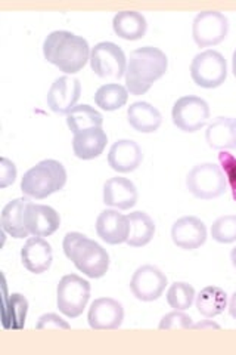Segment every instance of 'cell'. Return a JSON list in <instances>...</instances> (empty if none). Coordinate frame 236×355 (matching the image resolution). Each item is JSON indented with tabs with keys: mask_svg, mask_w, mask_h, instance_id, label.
I'll return each mask as SVG.
<instances>
[{
	"mask_svg": "<svg viewBox=\"0 0 236 355\" xmlns=\"http://www.w3.org/2000/svg\"><path fill=\"white\" fill-rule=\"evenodd\" d=\"M112 28L116 35L126 40H139L146 35L148 22L138 10H121L112 18Z\"/></svg>",
	"mask_w": 236,
	"mask_h": 355,
	"instance_id": "obj_23",
	"label": "cell"
},
{
	"mask_svg": "<svg viewBox=\"0 0 236 355\" xmlns=\"http://www.w3.org/2000/svg\"><path fill=\"white\" fill-rule=\"evenodd\" d=\"M129 239L130 248H143L149 244L155 236V222L145 212H133L129 216Z\"/></svg>",
	"mask_w": 236,
	"mask_h": 355,
	"instance_id": "obj_24",
	"label": "cell"
},
{
	"mask_svg": "<svg viewBox=\"0 0 236 355\" xmlns=\"http://www.w3.org/2000/svg\"><path fill=\"white\" fill-rule=\"evenodd\" d=\"M211 237L220 244H230L236 241V216L226 215L219 218L211 227Z\"/></svg>",
	"mask_w": 236,
	"mask_h": 355,
	"instance_id": "obj_31",
	"label": "cell"
},
{
	"mask_svg": "<svg viewBox=\"0 0 236 355\" xmlns=\"http://www.w3.org/2000/svg\"><path fill=\"white\" fill-rule=\"evenodd\" d=\"M129 101L127 87L118 83H108L100 86L95 94V103L105 111H116L125 107Z\"/></svg>",
	"mask_w": 236,
	"mask_h": 355,
	"instance_id": "obj_28",
	"label": "cell"
},
{
	"mask_svg": "<svg viewBox=\"0 0 236 355\" xmlns=\"http://www.w3.org/2000/svg\"><path fill=\"white\" fill-rule=\"evenodd\" d=\"M167 287V277L152 265H143L133 274L130 291L142 302H154L160 299Z\"/></svg>",
	"mask_w": 236,
	"mask_h": 355,
	"instance_id": "obj_11",
	"label": "cell"
},
{
	"mask_svg": "<svg viewBox=\"0 0 236 355\" xmlns=\"http://www.w3.org/2000/svg\"><path fill=\"white\" fill-rule=\"evenodd\" d=\"M26 227L30 236L49 237L60 230L61 216L51 206L30 202L26 209Z\"/></svg>",
	"mask_w": 236,
	"mask_h": 355,
	"instance_id": "obj_15",
	"label": "cell"
},
{
	"mask_svg": "<svg viewBox=\"0 0 236 355\" xmlns=\"http://www.w3.org/2000/svg\"><path fill=\"white\" fill-rule=\"evenodd\" d=\"M129 230V218L117 210H104L96 219L98 237L111 246L127 243Z\"/></svg>",
	"mask_w": 236,
	"mask_h": 355,
	"instance_id": "obj_17",
	"label": "cell"
},
{
	"mask_svg": "<svg viewBox=\"0 0 236 355\" xmlns=\"http://www.w3.org/2000/svg\"><path fill=\"white\" fill-rule=\"evenodd\" d=\"M167 55L154 46H143L130 53L126 71V87L134 95H145L167 73Z\"/></svg>",
	"mask_w": 236,
	"mask_h": 355,
	"instance_id": "obj_2",
	"label": "cell"
},
{
	"mask_svg": "<svg viewBox=\"0 0 236 355\" xmlns=\"http://www.w3.org/2000/svg\"><path fill=\"white\" fill-rule=\"evenodd\" d=\"M206 141L210 148L226 151L233 147V135H232V119L230 117H219L216 121L207 128Z\"/></svg>",
	"mask_w": 236,
	"mask_h": 355,
	"instance_id": "obj_27",
	"label": "cell"
},
{
	"mask_svg": "<svg viewBox=\"0 0 236 355\" xmlns=\"http://www.w3.org/2000/svg\"><path fill=\"white\" fill-rule=\"evenodd\" d=\"M91 48L84 37L71 31H52L43 42L44 60L66 74H75L91 61Z\"/></svg>",
	"mask_w": 236,
	"mask_h": 355,
	"instance_id": "obj_1",
	"label": "cell"
},
{
	"mask_svg": "<svg viewBox=\"0 0 236 355\" xmlns=\"http://www.w3.org/2000/svg\"><path fill=\"white\" fill-rule=\"evenodd\" d=\"M66 184V171L62 163L56 160H43L24 175L21 181V191L28 198L44 200L61 191Z\"/></svg>",
	"mask_w": 236,
	"mask_h": 355,
	"instance_id": "obj_4",
	"label": "cell"
},
{
	"mask_svg": "<svg viewBox=\"0 0 236 355\" xmlns=\"http://www.w3.org/2000/svg\"><path fill=\"white\" fill-rule=\"evenodd\" d=\"M230 261H232V265H233V268L236 270V248L232 250V253H230Z\"/></svg>",
	"mask_w": 236,
	"mask_h": 355,
	"instance_id": "obj_40",
	"label": "cell"
},
{
	"mask_svg": "<svg viewBox=\"0 0 236 355\" xmlns=\"http://www.w3.org/2000/svg\"><path fill=\"white\" fill-rule=\"evenodd\" d=\"M229 19L219 10H202L192 22V37L199 48L216 46L228 36Z\"/></svg>",
	"mask_w": 236,
	"mask_h": 355,
	"instance_id": "obj_10",
	"label": "cell"
},
{
	"mask_svg": "<svg viewBox=\"0 0 236 355\" xmlns=\"http://www.w3.org/2000/svg\"><path fill=\"white\" fill-rule=\"evenodd\" d=\"M198 313L206 318H215L228 308V295L220 287L210 286L202 288L197 297Z\"/></svg>",
	"mask_w": 236,
	"mask_h": 355,
	"instance_id": "obj_25",
	"label": "cell"
},
{
	"mask_svg": "<svg viewBox=\"0 0 236 355\" xmlns=\"http://www.w3.org/2000/svg\"><path fill=\"white\" fill-rule=\"evenodd\" d=\"M37 330H70V324L56 314L43 315L36 326Z\"/></svg>",
	"mask_w": 236,
	"mask_h": 355,
	"instance_id": "obj_35",
	"label": "cell"
},
{
	"mask_svg": "<svg viewBox=\"0 0 236 355\" xmlns=\"http://www.w3.org/2000/svg\"><path fill=\"white\" fill-rule=\"evenodd\" d=\"M28 313V302L24 296L18 293L5 297L3 304V323L6 324L10 320L9 329L22 330L26 326V318Z\"/></svg>",
	"mask_w": 236,
	"mask_h": 355,
	"instance_id": "obj_29",
	"label": "cell"
},
{
	"mask_svg": "<svg viewBox=\"0 0 236 355\" xmlns=\"http://www.w3.org/2000/svg\"><path fill=\"white\" fill-rule=\"evenodd\" d=\"M229 314L232 318L236 320V292L233 293V296L230 297V302H229Z\"/></svg>",
	"mask_w": 236,
	"mask_h": 355,
	"instance_id": "obj_37",
	"label": "cell"
},
{
	"mask_svg": "<svg viewBox=\"0 0 236 355\" xmlns=\"http://www.w3.org/2000/svg\"><path fill=\"white\" fill-rule=\"evenodd\" d=\"M232 135H233V147L236 148V119H232Z\"/></svg>",
	"mask_w": 236,
	"mask_h": 355,
	"instance_id": "obj_38",
	"label": "cell"
},
{
	"mask_svg": "<svg viewBox=\"0 0 236 355\" xmlns=\"http://www.w3.org/2000/svg\"><path fill=\"white\" fill-rule=\"evenodd\" d=\"M62 249L75 268L89 279H102L109 270V254L96 241L80 232H69L64 237Z\"/></svg>",
	"mask_w": 236,
	"mask_h": 355,
	"instance_id": "obj_3",
	"label": "cell"
},
{
	"mask_svg": "<svg viewBox=\"0 0 236 355\" xmlns=\"http://www.w3.org/2000/svg\"><path fill=\"white\" fill-rule=\"evenodd\" d=\"M82 95V83L75 77L62 76L56 79L48 92V107L56 114H69Z\"/></svg>",
	"mask_w": 236,
	"mask_h": 355,
	"instance_id": "obj_12",
	"label": "cell"
},
{
	"mask_svg": "<svg viewBox=\"0 0 236 355\" xmlns=\"http://www.w3.org/2000/svg\"><path fill=\"white\" fill-rule=\"evenodd\" d=\"M232 71H233V76L236 77V49L232 55Z\"/></svg>",
	"mask_w": 236,
	"mask_h": 355,
	"instance_id": "obj_39",
	"label": "cell"
},
{
	"mask_svg": "<svg viewBox=\"0 0 236 355\" xmlns=\"http://www.w3.org/2000/svg\"><path fill=\"white\" fill-rule=\"evenodd\" d=\"M192 326H194L192 318H190L188 314H185L183 311H174V313H170L165 317H163L158 329L160 330H188V329H192Z\"/></svg>",
	"mask_w": 236,
	"mask_h": 355,
	"instance_id": "obj_33",
	"label": "cell"
},
{
	"mask_svg": "<svg viewBox=\"0 0 236 355\" xmlns=\"http://www.w3.org/2000/svg\"><path fill=\"white\" fill-rule=\"evenodd\" d=\"M195 301V288L188 283H174L167 292V304L174 311H186Z\"/></svg>",
	"mask_w": 236,
	"mask_h": 355,
	"instance_id": "obj_30",
	"label": "cell"
},
{
	"mask_svg": "<svg viewBox=\"0 0 236 355\" xmlns=\"http://www.w3.org/2000/svg\"><path fill=\"white\" fill-rule=\"evenodd\" d=\"M192 329H195V330H207V329L220 330V326L216 324L215 321H211V320H204V321H201V323H198V324H194Z\"/></svg>",
	"mask_w": 236,
	"mask_h": 355,
	"instance_id": "obj_36",
	"label": "cell"
},
{
	"mask_svg": "<svg viewBox=\"0 0 236 355\" xmlns=\"http://www.w3.org/2000/svg\"><path fill=\"white\" fill-rule=\"evenodd\" d=\"M219 163H220V169L224 178H226V182L230 188L233 202H236V157L229 151H220Z\"/></svg>",
	"mask_w": 236,
	"mask_h": 355,
	"instance_id": "obj_32",
	"label": "cell"
},
{
	"mask_svg": "<svg viewBox=\"0 0 236 355\" xmlns=\"http://www.w3.org/2000/svg\"><path fill=\"white\" fill-rule=\"evenodd\" d=\"M91 67L100 79L120 80L127 71L126 53L116 43L100 42L92 48Z\"/></svg>",
	"mask_w": 236,
	"mask_h": 355,
	"instance_id": "obj_8",
	"label": "cell"
},
{
	"mask_svg": "<svg viewBox=\"0 0 236 355\" xmlns=\"http://www.w3.org/2000/svg\"><path fill=\"white\" fill-rule=\"evenodd\" d=\"M91 299V283L75 274L61 279L56 291V305L66 318L80 317Z\"/></svg>",
	"mask_w": 236,
	"mask_h": 355,
	"instance_id": "obj_5",
	"label": "cell"
},
{
	"mask_svg": "<svg viewBox=\"0 0 236 355\" xmlns=\"http://www.w3.org/2000/svg\"><path fill=\"white\" fill-rule=\"evenodd\" d=\"M138 188L127 178H111L104 185V203L118 210H130L138 203Z\"/></svg>",
	"mask_w": 236,
	"mask_h": 355,
	"instance_id": "obj_19",
	"label": "cell"
},
{
	"mask_svg": "<svg viewBox=\"0 0 236 355\" xmlns=\"http://www.w3.org/2000/svg\"><path fill=\"white\" fill-rule=\"evenodd\" d=\"M143 162V151L138 142L131 139H120L112 144L108 153V164L118 173H130L136 171Z\"/></svg>",
	"mask_w": 236,
	"mask_h": 355,
	"instance_id": "obj_16",
	"label": "cell"
},
{
	"mask_svg": "<svg viewBox=\"0 0 236 355\" xmlns=\"http://www.w3.org/2000/svg\"><path fill=\"white\" fill-rule=\"evenodd\" d=\"M190 77L195 85L201 87H219L228 77V62L220 52L207 49L195 55L192 64H190Z\"/></svg>",
	"mask_w": 236,
	"mask_h": 355,
	"instance_id": "obj_7",
	"label": "cell"
},
{
	"mask_svg": "<svg viewBox=\"0 0 236 355\" xmlns=\"http://www.w3.org/2000/svg\"><path fill=\"white\" fill-rule=\"evenodd\" d=\"M28 198H17L9 202L2 210V230L12 239H27L30 232L26 227V209Z\"/></svg>",
	"mask_w": 236,
	"mask_h": 355,
	"instance_id": "obj_21",
	"label": "cell"
},
{
	"mask_svg": "<svg viewBox=\"0 0 236 355\" xmlns=\"http://www.w3.org/2000/svg\"><path fill=\"white\" fill-rule=\"evenodd\" d=\"M108 144L107 132L102 128L89 129L75 133L73 138V151L77 159L93 160L104 153Z\"/></svg>",
	"mask_w": 236,
	"mask_h": 355,
	"instance_id": "obj_20",
	"label": "cell"
},
{
	"mask_svg": "<svg viewBox=\"0 0 236 355\" xmlns=\"http://www.w3.org/2000/svg\"><path fill=\"white\" fill-rule=\"evenodd\" d=\"M66 125L70 130L74 133H80L89 129L102 128L104 125V116L99 113L93 107L82 104L75 105L69 114H66Z\"/></svg>",
	"mask_w": 236,
	"mask_h": 355,
	"instance_id": "obj_26",
	"label": "cell"
},
{
	"mask_svg": "<svg viewBox=\"0 0 236 355\" xmlns=\"http://www.w3.org/2000/svg\"><path fill=\"white\" fill-rule=\"evenodd\" d=\"M125 320L122 305L111 297H100L92 304L87 323L92 330H117Z\"/></svg>",
	"mask_w": 236,
	"mask_h": 355,
	"instance_id": "obj_13",
	"label": "cell"
},
{
	"mask_svg": "<svg viewBox=\"0 0 236 355\" xmlns=\"http://www.w3.org/2000/svg\"><path fill=\"white\" fill-rule=\"evenodd\" d=\"M21 261L24 268L31 274H43L49 271L53 261L51 244L42 237H31L21 249Z\"/></svg>",
	"mask_w": 236,
	"mask_h": 355,
	"instance_id": "obj_18",
	"label": "cell"
},
{
	"mask_svg": "<svg viewBox=\"0 0 236 355\" xmlns=\"http://www.w3.org/2000/svg\"><path fill=\"white\" fill-rule=\"evenodd\" d=\"M173 123L177 129L194 133L207 125L210 119V107L206 99L195 95L179 98L172 110Z\"/></svg>",
	"mask_w": 236,
	"mask_h": 355,
	"instance_id": "obj_9",
	"label": "cell"
},
{
	"mask_svg": "<svg viewBox=\"0 0 236 355\" xmlns=\"http://www.w3.org/2000/svg\"><path fill=\"white\" fill-rule=\"evenodd\" d=\"M172 240L182 250L199 249L207 241V227L197 216L181 218L172 228Z\"/></svg>",
	"mask_w": 236,
	"mask_h": 355,
	"instance_id": "obj_14",
	"label": "cell"
},
{
	"mask_svg": "<svg viewBox=\"0 0 236 355\" xmlns=\"http://www.w3.org/2000/svg\"><path fill=\"white\" fill-rule=\"evenodd\" d=\"M186 187L195 198L212 200L224 194L228 182L220 166L215 163H201L188 173Z\"/></svg>",
	"mask_w": 236,
	"mask_h": 355,
	"instance_id": "obj_6",
	"label": "cell"
},
{
	"mask_svg": "<svg viewBox=\"0 0 236 355\" xmlns=\"http://www.w3.org/2000/svg\"><path fill=\"white\" fill-rule=\"evenodd\" d=\"M127 120L130 126L136 132L154 133L160 129L163 123V116L149 103L138 101L127 108Z\"/></svg>",
	"mask_w": 236,
	"mask_h": 355,
	"instance_id": "obj_22",
	"label": "cell"
},
{
	"mask_svg": "<svg viewBox=\"0 0 236 355\" xmlns=\"http://www.w3.org/2000/svg\"><path fill=\"white\" fill-rule=\"evenodd\" d=\"M17 180V166L6 157L0 159V188L12 185Z\"/></svg>",
	"mask_w": 236,
	"mask_h": 355,
	"instance_id": "obj_34",
	"label": "cell"
}]
</instances>
